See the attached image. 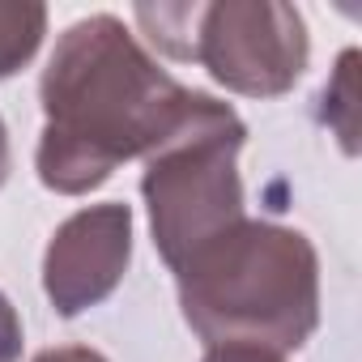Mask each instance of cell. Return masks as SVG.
I'll return each instance as SVG.
<instances>
[{"label": "cell", "instance_id": "obj_2", "mask_svg": "<svg viewBox=\"0 0 362 362\" xmlns=\"http://www.w3.org/2000/svg\"><path fill=\"white\" fill-rule=\"evenodd\" d=\"M179 277V307L192 332L214 345L269 354L298 349L320 324V260L303 230L243 218Z\"/></svg>", "mask_w": 362, "mask_h": 362}, {"label": "cell", "instance_id": "obj_6", "mask_svg": "<svg viewBox=\"0 0 362 362\" xmlns=\"http://www.w3.org/2000/svg\"><path fill=\"white\" fill-rule=\"evenodd\" d=\"M43 35H47V9L39 0H0V81L30 64Z\"/></svg>", "mask_w": 362, "mask_h": 362}, {"label": "cell", "instance_id": "obj_9", "mask_svg": "<svg viewBox=\"0 0 362 362\" xmlns=\"http://www.w3.org/2000/svg\"><path fill=\"white\" fill-rule=\"evenodd\" d=\"M35 362H107V358L90 345H60V349H43Z\"/></svg>", "mask_w": 362, "mask_h": 362}, {"label": "cell", "instance_id": "obj_8", "mask_svg": "<svg viewBox=\"0 0 362 362\" xmlns=\"http://www.w3.org/2000/svg\"><path fill=\"white\" fill-rule=\"evenodd\" d=\"M201 362H286V358L269 349H252V345H214Z\"/></svg>", "mask_w": 362, "mask_h": 362}, {"label": "cell", "instance_id": "obj_4", "mask_svg": "<svg viewBox=\"0 0 362 362\" xmlns=\"http://www.w3.org/2000/svg\"><path fill=\"white\" fill-rule=\"evenodd\" d=\"M136 22L175 60H197L235 94H286L311 56L307 22L281 0H222V5H136Z\"/></svg>", "mask_w": 362, "mask_h": 362}, {"label": "cell", "instance_id": "obj_7", "mask_svg": "<svg viewBox=\"0 0 362 362\" xmlns=\"http://www.w3.org/2000/svg\"><path fill=\"white\" fill-rule=\"evenodd\" d=\"M22 358V320L13 303L0 294V362H18Z\"/></svg>", "mask_w": 362, "mask_h": 362}, {"label": "cell", "instance_id": "obj_3", "mask_svg": "<svg viewBox=\"0 0 362 362\" xmlns=\"http://www.w3.org/2000/svg\"><path fill=\"white\" fill-rule=\"evenodd\" d=\"M243 141V119L226 103L205 98L184 128L145 158L141 192L153 243L170 269H184L197 252L243 222V184L235 166Z\"/></svg>", "mask_w": 362, "mask_h": 362}, {"label": "cell", "instance_id": "obj_5", "mask_svg": "<svg viewBox=\"0 0 362 362\" xmlns=\"http://www.w3.org/2000/svg\"><path fill=\"white\" fill-rule=\"evenodd\" d=\"M132 260V209L119 201L77 209L56 226L43 256V290L52 307L73 320L98 307L124 281Z\"/></svg>", "mask_w": 362, "mask_h": 362}, {"label": "cell", "instance_id": "obj_10", "mask_svg": "<svg viewBox=\"0 0 362 362\" xmlns=\"http://www.w3.org/2000/svg\"><path fill=\"white\" fill-rule=\"evenodd\" d=\"M9 175V132H5V119H0V184Z\"/></svg>", "mask_w": 362, "mask_h": 362}, {"label": "cell", "instance_id": "obj_1", "mask_svg": "<svg viewBox=\"0 0 362 362\" xmlns=\"http://www.w3.org/2000/svg\"><path fill=\"white\" fill-rule=\"evenodd\" d=\"M39 94L43 136L35 162L60 197H81L128 158H149L209 98L158 69L111 13L81 18L60 35Z\"/></svg>", "mask_w": 362, "mask_h": 362}]
</instances>
